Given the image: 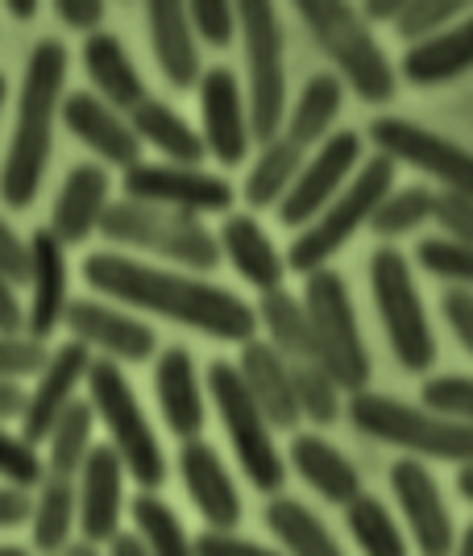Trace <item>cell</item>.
<instances>
[{"mask_svg":"<svg viewBox=\"0 0 473 556\" xmlns=\"http://www.w3.org/2000/svg\"><path fill=\"white\" fill-rule=\"evenodd\" d=\"M84 282L104 300L129 303L138 312L195 328L213 341L250 345L258 337V307H250L237 291L216 287L200 275L150 266L120 250H95L84 257Z\"/></svg>","mask_w":473,"mask_h":556,"instance_id":"1","label":"cell"},{"mask_svg":"<svg viewBox=\"0 0 473 556\" xmlns=\"http://www.w3.org/2000/svg\"><path fill=\"white\" fill-rule=\"evenodd\" d=\"M67 67H72V54L59 38H42L29 50L13 138L0 163V200L13 212L34 208L42 191L47 163L54 154V125L63 121V100H67Z\"/></svg>","mask_w":473,"mask_h":556,"instance_id":"2","label":"cell"},{"mask_svg":"<svg viewBox=\"0 0 473 556\" xmlns=\"http://www.w3.org/2000/svg\"><path fill=\"white\" fill-rule=\"evenodd\" d=\"M295 9H299V22L316 38V47L332 59L341 84H349L366 104H386L395 96L399 88L395 67L386 50L379 47L370 22L361 17V9L341 4V0H299Z\"/></svg>","mask_w":473,"mask_h":556,"instance_id":"3","label":"cell"},{"mask_svg":"<svg viewBox=\"0 0 473 556\" xmlns=\"http://www.w3.org/2000/svg\"><path fill=\"white\" fill-rule=\"evenodd\" d=\"M349 424L361 437H374L382 444L407 448L411 457L432 462L473 465V428L461 419H449L432 407L402 403L395 394L361 391L349 394Z\"/></svg>","mask_w":473,"mask_h":556,"instance_id":"4","label":"cell"},{"mask_svg":"<svg viewBox=\"0 0 473 556\" xmlns=\"http://www.w3.org/2000/svg\"><path fill=\"white\" fill-rule=\"evenodd\" d=\"M100 237L117 250H142V254L166 257L183 270H216L220 262V237H216L200 216H183V212L154 208V204H138V200H113Z\"/></svg>","mask_w":473,"mask_h":556,"instance_id":"5","label":"cell"},{"mask_svg":"<svg viewBox=\"0 0 473 556\" xmlns=\"http://www.w3.org/2000/svg\"><path fill=\"white\" fill-rule=\"evenodd\" d=\"M395 175H399V163H391L386 154L366 159L361 170L354 175V184L345 187L329 208L320 212L308 229L291 241L286 266L299 270L304 278L316 275V270H324L332 262V254H341L357 237V229H366V225L374 220L379 204L395 191Z\"/></svg>","mask_w":473,"mask_h":556,"instance_id":"6","label":"cell"},{"mask_svg":"<svg viewBox=\"0 0 473 556\" xmlns=\"http://www.w3.org/2000/svg\"><path fill=\"white\" fill-rule=\"evenodd\" d=\"M88 403L95 407V419L104 424L108 444L117 448V457L125 462V473L142 490H158L166 482V453L145 407L138 403V391L129 387V378L117 362L95 357L92 374H88Z\"/></svg>","mask_w":473,"mask_h":556,"instance_id":"7","label":"cell"},{"mask_svg":"<svg viewBox=\"0 0 473 556\" xmlns=\"http://www.w3.org/2000/svg\"><path fill=\"white\" fill-rule=\"evenodd\" d=\"M208 394H213L216 416H220L225 432H229L233 457L245 469L250 486L274 498L286 482L283 453L274 444V424L254 403V394H250V387H245V378H241V370H237L233 362L220 357V362L208 366Z\"/></svg>","mask_w":473,"mask_h":556,"instance_id":"8","label":"cell"},{"mask_svg":"<svg viewBox=\"0 0 473 556\" xmlns=\"http://www.w3.org/2000/svg\"><path fill=\"white\" fill-rule=\"evenodd\" d=\"M241 38H245V104L254 141H274L286 125V67H283V25L279 9L266 0H241Z\"/></svg>","mask_w":473,"mask_h":556,"instance_id":"9","label":"cell"},{"mask_svg":"<svg viewBox=\"0 0 473 556\" xmlns=\"http://www.w3.org/2000/svg\"><path fill=\"white\" fill-rule=\"evenodd\" d=\"M304 307H308L311 332L324 370L336 378V387L345 394L370 391V349L357 328L354 295L345 287V278L336 270H316L304 278Z\"/></svg>","mask_w":473,"mask_h":556,"instance_id":"10","label":"cell"},{"mask_svg":"<svg viewBox=\"0 0 473 556\" xmlns=\"http://www.w3.org/2000/svg\"><path fill=\"white\" fill-rule=\"evenodd\" d=\"M370 291H374V303H379L391 353L399 357L402 370L411 374L432 370L436 366V337H432L420 287L411 278V262H407L402 250L379 245L370 254Z\"/></svg>","mask_w":473,"mask_h":556,"instance_id":"11","label":"cell"},{"mask_svg":"<svg viewBox=\"0 0 473 556\" xmlns=\"http://www.w3.org/2000/svg\"><path fill=\"white\" fill-rule=\"evenodd\" d=\"M120 191H125V200L200 216V220L208 212L229 216V208H233V184L229 179L179 163H138L133 170L120 175Z\"/></svg>","mask_w":473,"mask_h":556,"instance_id":"12","label":"cell"},{"mask_svg":"<svg viewBox=\"0 0 473 556\" xmlns=\"http://www.w3.org/2000/svg\"><path fill=\"white\" fill-rule=\"evenodd\" d=\"M370 141L391 163H407L432 175L440 184V191L473 195V154L445 134L424 129L416 121H402V116H374L370 121Z\"/></svg>","mask_w":473,"mask_h":556,"instance_id":"13","label":"cell"},{"mask_svg":"<svg viewBox=\"0 0 473 556\" xmlns=\"http://www.w3.org/2000/svg\"><path fill=\"white\" fill-rule=\"evenodd\" d=\"M357 170H361V134L336 129V134L311 154L308 166L299 170L295 187L286 191V200L279 204V225L304 232L345 187L354 184Z\"/></svg>","mask_w":473,"mask_h":556,"instance_id":"14","label":"cell"},{"mask_svg":"<svg viewBox=\"0 0 473 556\" xmlns=\"http://www.w3.org/2000/svg\"><path fill=\"white\" fill-rule=\"evenodd\" d=\"M63 328L72 332V341L100 353L104 362L117 366H142L158 349V332L138 320L133 312H120L104 300H72Z\"/></svg>","mask_w":473,"mask_h":556,"instance_id":"15","label":"cell"},{"mask_svg":"<svg viewBox=\"0 0 473 556\" xmlns=\"http://www.w3.org/2000/svg\"><path fill=\"white\" fill-rule=\"evenodd\" d=\"M391 490L399 498V510L407 519V532L420 556H452L457 553V528H452V515L445 507V494L436 486V478L427 473L424 462L416 457H402L391 465Z\"/></svg>","mask_w":473,"mask_h":556,"instance_id":"16","label":"cell"},{"mask_svg":"<svg viewBox=\"0 0 473 556\" xmlns=\"http://www.w3.org/2000/svg\"><path fill=\"white\" fill-rule=\"evenodd\" d=\"M195 92H200V134L208 154L220 166H241L254 146V125L237 75L229 67H208Z\"/></svg>","mask_w":473,"mask_h":556,"instance_id":"17","label":"cell"},{"mask_svg":"<svg viewBox=\"0 0 473 556\" xmlns=\"http://www.w3.org/2000/svg\"><path fill=\"white\" fill-rule=\"evenodd\" d=\"M92 349H84L79 341H63L50 353L47 370L38 374L34 391L25 394L22 412V437L29 444H47L54 424L63 419V412L79 399V387H88L92 374Z\"/></svg>","mask_w":473,"mask_h":556,"instance_id":"18","label":"cell"},{"mask_svg":"<svg viewBox=\"0 0 473 556\" xmlns=\"http://www.w3.org/2000/svg\"><path fill=\"white\" fill-rule=\"evenodd\" d=\"M67 245L47 229L29 232V303H25V337L42 341L54 328L67 320V307H72V291H67Z\"/></svg>","mask_w":473,"mask_h":556,"instance_id":"19","label":"cell"},{"mask_svg":"<svg viewBox=\"0 0 473 556\" xmlns=\"http://www.w3.org/2000/svg\"><path fill=\"white\" fill-rule=\"evenodd\" d=\"M63 129L79 146H88L104 166L133 170L142 163V138L133 134L129 116L117 113L113 104H104L95 92H67V100H63Z\"/></svg>","mask_w":473,"mask_h":556,"instance_id":"20","label":"cell"},{"mask_svg":"<svg viewBox=\"0 0 473 556\" xmlns=\"http://www.w3.org/2000/svg\"><path fill=\"white\" fill-rule=\"evenodd\" d=\"M113 195V175L104 163H75L67 170V179L59 187L54 204H50V225L47 229L72 250L84 245L88 237L104 229V216H108V200Z\"/></svg>","mask_w":473,"mask_h":556,"instance_id":"21","label":"cell"},{"mask_svg":"<svg viewBox=\"0 0 473 556\" xmlns=\"http://www.w3.org/2000/svg\"><path fill=\"white\" fill-rule=\"evenodd\" d=\"M125 510V462L113 444H95L84 473H79V540L84 544H113L120 535Z\"/></svg>","mask_w":473,"mask_h":556,"instance_id":"22","label":"cell"},{"mask_svg":"<svg viewBox=\"0 0 473 556\" xmlns=\"http://www.w3.org/2000/svg\"><path fill=\"white\" fill-rule=\"evenodd\" d=\"M179 473H183V486L188 498L195 503L200 519L213 528V532H237L241 523V494H237L233 473L225 469L220 453L208 441H188L179 448Z\"/></svg>","mask_w":473,"mask_h":556,"instance_id":"23","label":"cell"},{"mask_svg":"<svg viewBox=\"0 0 473 556\" xmlns=\"http://www.w3.org/2000/svg\"><path fill=\"white\" fill-rule=\"evenodd\" d=\"M145 29H150V47L158 59V71L170 88L191 92L204 79V59H200V38L191 29L188 4L175 0H150L145 4Z\"/></svg>","mask_w":473,"mask_h":556,"instance_id":"24","label":"cell"},{"mask_svg":"<svg viewBox=\"0 0 473 556\" xmlns=\"http://www.w3.org/2000/svg\"><path fill=\"white\" fill-rule=\"evenodd\" d=\"M154 394H158V412H163L170 437H179L183 444L200 441V432L208 424V407H204V387H200L195 362L183 345H170L158 353Z\"/></svg>","mask_w":473,"mask_h":556,"instance_id":"25","label":"cell"},{"mask_svg":"<svg viewBox=\"0 0 473 556\" xmlns=\"http://www.w3.org/2000/svg\"><path fill=\"white\" fill-rule=\"evenodd\" d=\"M237 370L245 378V387L254 394L266 419L283 432H295L299 428V399H295V378H291V366L279 349L270 345L266 337H254L250 345H241V357H237Z\"/></svg>","mask_w":473,"mask_h":556,"instance_id":"26","label":"cell"},{"mask_svg":"<svg viewBox=\"0 0 473 556\" xmlns=\"http://www.w3.org/2000/svg\"><path fill=\"white\" fill-rule=\"evenodd\" d=\"M220 254L233 262V270L258 295H270V291H283V278H286V257L274 250V241L266 237V229L258 225V216L250 212H229L225 225H220Z\"/></svg>","mask_w":473,"mask_h":556,"instance_id":"27","label":"cell"},{"mask_svg":"<svg viewBox=\"0 0 473 556\" xmlns=\"http://www.w3.org/2000/svg\"><path fill=\"white\" fill-rule=\"evenodd\" d=\"M84 71H88V79H92V92L100 96L104 104H113L117 113L129 116L142 100H150L142 71L133 67L125 42H120L117 34H108V29L84 38Z\"/></svg>","mask_w":473,"mask_h":556,"instance_id":"28","label":"cell"},{"mask_svg":"<svg viewBox=\"0 0 473 556\" xmlns=\"http://www.w3.org/2000/svg\"><path fill=\"white\" fill-rule=\"evenodd\" d=\"M291 465L299 469V478H304L324 503L349 507L357 494H366V490H361V473L354 469V462H349L341 448H332L324 437H316V432H299V437L291 441Z\"/></svg>","mask_w":473,"mask_h":556,"instance_id":"29","label":"cell"},{"mask_svg":"<svg viewBox=\"0 0 473 556\" xmlns=\"http://www.w3.org/2000/svg\"><path fill=\"white\" fill-rule=\"evenodd\" d=\"M399 71L416 84V88H432V84H449L457 75L473 71V13L449 25L445 34L427 38L420 47H407Z\"/></svg>","mask_w":473,"mask_h":556,"instance_id":"30","label":"cell"},{"mask_svg":"<svg viewBox=\"0 0 473 556\" xmlns=\"http://www.w3.org/2000/svg\"><path fill=\"white\" fill-rule=\"evenodd\" d=\"M129 125H133V134L142 138V146H154L166 163L200 166L208 159L204 134H200L195 125H188V121L175 113L166 100H158V96L142 100V104L129 113Z\"/></svg>","mask_w":473,"mask_h":556,"instance_id":"31","label":"cell"},{"mask_svg":"<svg viewBox=\"0 0 473 556\" xmlns=\"http://www.w3.org/2000/svg\"><path fill=\"white\" fill-rule=\"evenodd\" d=\"M258 325L266 328V341L286 357V366H324L316 332H311L308 307L291 291H270L258 300Z\"/></svg>","mask_w":473,"mask_h":556,"instance_id":"32","label":"cell"},{"mask_svg":"<svg viewBox=\"0 0 473 556\" xmlns=\"http://www.w3.org/2000/svg\"><path fill=\"white\" fill-rule=\"evenodd\" d=\"M341 100H345L341 75H332V71L311 75L308 84H304V92H299V100H295L291 113H286L283 134L295 141V146H304V150L316 154V150L332 138V125H336V116H341Z\"/></svg>","mask_w":473,"mask_h":556,"instance_id":"33","label":"cell"},{"mask_svg":"<svg viewBox=\"0 0 473 556\" xmlns=\"http://www.w3.org/2000/svg\"><path fill=\"white\" fill-rule=\"evenodd\" d=\"M34 548L47 556H63L72 548V535L79 528V482L75 478H59L47 473L42 486L34 494Z\"/></svg>","mask_w":473,"mask_h":556,"instance_id":"34","label":"cell"},{"mask_svg":"<svg viewBox=\"0 0 473 556\" xmlns=\"http://www.w3.org/2000/svg\"><path fill=\"white\" fill-rule=\"evenodd\" d=\"M304 166H308V150L295 146L286 134L266 141L261 154L254 159V166H250V175H245V187H241L245 204L250 208H279Z\"/></svg>","mask_w":473,"mask_h":556,"instance_id":"35","label":"cell"},{"mask_svg":"<svg viewBox=\"0 0 473 556\" xmlns=\"http://www.w3.org/2000/svg\"><path fill=\"white\" fill-rule=\"evenodd\" d=\"M266 528L283 544V556H345L336 535L324 528V519L299 498L274 494L266 503Z\"/></svg>","mask_w":473,"mask_h":556,"instance_id":"36","label":"cell"},{"mask_svg":"<svg viewBox=\"0 0 473 556\" xmlns=\"http://www.w3.org/2000/svg\"><path fill=\"white\" fill-rule=\"evenodd\" d=\"M92 432H95V407L88 399H75L72 407L63 412V419L54 424L47 441V473L59 478H79L84 465L92 457Z\"/></svg>","mask_w":473,"mask_h":556,"instance_id":"37","label":"cell"},{"mask_svg":"<svg viewBox=\"0 0 473 556\" xmlns=\"http://www.w3.org/2000/svg\"><path fill=\"white\" fill-rule=\"evenodd\" d=\"M129 515H133V532L150 556H195V540L188 535L183 519L154 490H142L129 503Z\"/></svg>","mask_w":473,"mask_h":556,"instance_id":"38","label":"cell"},{"mask_svg":"<svg viewBox=\"0 0 473 556\" xmlns=\"http://www.w3.org/2000/svg\"><path fill=\"white\" fill-rule=\"evenodd\" d=\"M345 528L361 548V556H407V535L399 532L386 503L374 494H357L345 507Z\"/></svg>","mask_w":473,"mask_h":556,"instance_id":"39","label":"cell"},{"mask_svg":"<svg viewBox=\"0 0 473 556\" xmlns=\"http://www.w3.org/2000/svg\"><path fill=\"white\" fill-rule=\"evenodd\" d=\"M432 208H436V191H432V187H424V184L395 187L379 204V212H374L370 232L379 237L382 245H391V241H399L407 232H416L424 220H432Z\"/></svg>","mask_w":473,"mask_h":556,"instance_id":"40","label":"cell"},{"mask_svg":"<svg viewBox=\"0 0 473 556\" xmlns=\"http://www.w3.org/2000/svg\"><path fill=\"white\" fill-rule=\"evenodd\" d=\"M295 378V399H299V412L304 419H311L316 428H329L341 416V387L324 366H291Z\"/></svg>","mask_w":473,"mask_h":556,"instance_id":"41","label":"cell"},{"mask_svg":"<svg viewBox=\"0 0 473 556\" xmlns=\"http://www.w3.org/2000/svg\"><path fill=\"white\" fill-rule=\"evenodd\" d=\"M465 17V0H407L399 13V29L402 42H411V47H420L427 38H436V34H445L449 25H457Z\"/></svg>","mask_w":473,"mask_h":556,"instance_id":"42","label":"cell"},{"mask_svg":"<svg viewBox=\"0 0 473 556\" xmlns=\"http://www.w3.org/2000/svg\"><path fill=\"white\" fill-rule=\"evenodd\" d=\"M42 478H47V462L38 444H29L22 432L0 424V482L13 490H38Z\"/></svg>","mask_w":473,"mask_h":556,"instance_id":"43","label":"cell"},{"mask_svg":"<svg viewBox=\"0 0 473 556\" xmlns=\"http://www.w3.org/2000/svg\"><path fill=\"white\" fill-rule=\"evenodd\" d=\"M416 262L427 275L473 291V245H461V241H449V237H424L416 245Z\"/></svg>","mask_w":473,"mask_h":556,"instance_id":"44","label":"cell"},{"mask_svg":"<svg viewBox=\"0 0 473 556\" xmlns=\"http://www.w3.org/2000/svg\"><path fill=\"white\" fill-rule=\"evenodd\" d=\"M188 17L204 47L229 50L233 38H241V17H237V4H229V0H191Z\"/></svg>","mask_w":473,"mask_h":556,"instance_id":"45","label":"cell"},{"mask_svg":"<svg viewBox=\"0 0 473 556\" xmlns=\"http://www.w3.org/2000/svg\"><path fill=\"white\" fill-rule=\"evenodd\" d=\"M420 403L449 419H461L473 428V378L465 374H440L420 387Z\"/></svg>","mask_w":473,"mask_h":556,"instance_id":"46","label":"cell"},{"mask_svg":"<svg viewBox=\"0 0 473 556\" xmlns=\"http://www.w3.org/2000/svg\"><path fill=\"white\" fill-rule=\"evenodd\" d=\"M50 353L42 341L34 337H4L0 332V382H22V378H38L47 370Z\"/></svg>","mask_w":473,"mask_h":556,"instance_id":"47","label":"cell"},{"mask_svg":"<svg viewBox=\"0 0 473 556\" xmlns=\"http://www.w3.org/2000/svg\"><path fill=\"white\" fill-rule=\"evenodd\" d=\"M432 220L445 229L449 241L473 245V195H461V191H436Z\"/></svg>","mask_w":473,"mask_h":556,"instance_id":"48","label":"cell"},{"mask_svg":"<svg viewBox=\"0 0 473 556\" xmlns=\"http://www.w3.org/2000/svg\"><path fill=\"white\" fill-rule=\"evenodd\" d=\"M195 556H283L279 548H266L258 540H245L237 532H200L195 535Z\"/></svg>","mask_w":473,"mask_h":556,"instance_id":"49","label":"cell"},{"mask_svg":"<svg viewBox=\"0 0 473 556\" xmlns=\"http://www.w3.org/2000/svg\"><path fill=\"white\" fill-rule=\"evenodd\" d=\"M440 307H445V320H449V328L457 332L461 349L473 357V291H465V287H449L445 300H440Z\"/></svg>","mask_w":473,"mask_h":556,"instance_id":"50","label":"cell"},{"mask_svg":"<svg viewBox=\"0 0 473 556\" xmlns=\"http://www.w3.org/2000/svg\"><path fill=\"white\" fill-rule=\"evenodd\" d=\"M54 9H59V22L67 25V29H79V34H100L104 29V17H108V9H104V0H54Z\"/></svg>","mask_w":473,"mask_h":556,"instance_id":"51","label":"cell"},{"mask_svg":"<svg viewBox=\"0 0 473 556\" xmlns=\"http://www.w3.org/2000/svg\"><path fill=\"white\" fill-rule=\"evenodd\" d=\"M0 275L29 282V237H17L4 216H0Z\"/></svg>","mask_w":473,"mask_h":556,"instance_id":"52","label":"cell"},{"mask_svg":"<svg viewBox=\"0 0 473 556\" xmlns=\"http://www.w3.org/2000/svg\"><path fill=\"white\" fill-rule=\"evenodd\" d=\"M0 332L25 337V303L17 300V282L9 275H0Z\"/></svg>","mask_w":473,"mask_h":556,"instance_id":"53","label":"cell"},{"mask_svg":"<svg viewBox=\"0 0 473 556\" xmlns=\"http://www.w3.org/2000/svg\"><path fill=\"white\" fill-rule=\"evenodd\" d=\"M34 519V498L25 490L0 486V532L17 528V523H29Z\"/></svg>","mask_w":473,"mask_h":556,"instance_id":"54","label":"cell"},{"mask_svg":"<svg viewBox=\"0 0 473 556\" xmlns=\"http://www.w3.org/2000/svg\"><path fill=\"white\" fill-rule=\"evenodd\" d=\"M402 4L407 0H366V9H361V17L374 25V22H399V13H402Z\"/></svg>","mask_w":473,"mask_h":556,"instance_id":"55","label":"cell"},{"mask_svg":"<svg viewBox=\"0 0 473 556\" xmlns=\"http://www.w3.org/2000/svg\"><path fill=\"white\" fill-rule=\"evenodd\" d=\"M22 412H25L22 387H13V382H0V424H9V419H22Z\"/></svg>","mask_w":473,"mask_h":556,"instance_id":"56","label":"cell"},{"mask_svg":"<svg viewBox=\"0 0 473 556\" xmlns=\"http://www.w3.org/2000/svg\"><path fill=\"white\" fill-rule=\"evenodd\" d=\"M108 556H150V553H145V544L138 540V532H120L108 544Z\"/></svg>","mask_w":473,"mask_h":556,"instance_id":"57","label":"cell"},{"mask_svg":"<svg viewBox=\"0 0 473 556\" xmlns=\"http://www.w3.org/2000/svg\"><path fill=\"white\" fill-rule=\"evenodd\" d=\"M4 9H9V17H17V22H34V17H38V0H9Z\"/></svg>","mask_w":473,"mask_h":556,"instance_id":"58","label":"cell"},{"mask_svg":"<svg viewBox=\"0 0 473 556\" xmlns=\"http://www.w3.org/2000/svg\"><path fill=\"white\" fill-rule=\"evenodd\" d=\"M457 490H461L465 503H473V465H461V469H457Z\"/></svg>","mask_w":473,"mask_h":556,"instance_id":"59","label":"cell"},{"mask_svg":"<svg viewBox=\"0 0 473 556\" xmlns=\"http://www.w3.org/2000/svg\"><path fill=\"white\" fill-rule=\"evenodd\" d=\"M452 556H473V523L465 528V535L457 540V553H452Z\"/></svg>","mask_w":473,"mask_h":556,"instance_id":"60","label":"cell"},{"mask_svg":"<svg viewBox=\"0 0 473 556\" xmlns=\"http://www.w3.org/2000/svg\"><path fill=\"white\" fill-rule=\"evenodd\" d=\"M63 556H104V553H100L95 544H84V540H79V544H72V548H67Z\"/></svg>","mask_w":473,"mask_h":556,"instance_id":"61","label":"cell"},{"mask_svg":"<svg viewBox=\"0 0 473 556\" xmlns=\"http://www.w3.org/2000/svg\"><path fill=\"white\" fill-rule=\"evenodd\" d=\"M0 556H29V548H17V544H0Z\"/></svg>","mask_w":473,"mask_h":556,"instance_id":"62","label":"cell"},{"mask_svg":"<svg viewBox=\"0 0 473 556\" xmlns=\"http://www.w3.org/2000/svg\"><path fill=\"white\" fill-rule=\"evenodd\" d=\"M4 100H9V79H4V71H0V109H4Z\"/></svg>","mask_w":473,"mask_h":556,"instance_id":"63","label":"cell"}]
</instances>
